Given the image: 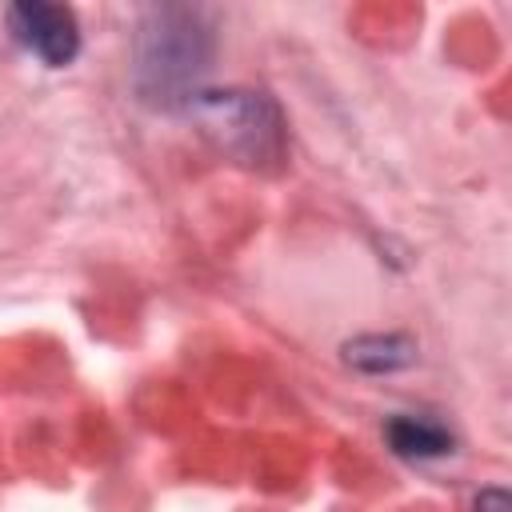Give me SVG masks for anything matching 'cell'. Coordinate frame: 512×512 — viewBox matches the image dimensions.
<instances>
[{"instance_id": "cell-1", "label": "cell", "mask_w": 512, "mask_h": 512, "mask_svg": "<svg viewBox=\"0 0 512 512\" xmlns=\"http://www.w3.org/2000/svg\"><path fill=\"white\" fill-rule=\"evenodd\" d=\"M216 60L212 16L196 4H152L132 36V92L156 112L188 108Z\"/></svg>"}, {"instance_id": "cell-2", "label": "cell", "mask_w": 512, "mask_h": 512, "mask_svg": "<svg viewBox=\"0 0 512 512\" xmlns=\"http://www.w3.org/2000/svg\"><path fill=\"white\" fill-rule=\"evenodd\" d=\"M188 112L200 136L240 168L272 172L288 156V128L280 104L268 92H252V88L200 92L188 104Z\"/></svg>"}, {"instance_id": "cell-3", "label": "cell", "mask_w": 512, "mask_h": 512, "mask_svg": "<svg viewBox=\"0 0 512 512\" xmlns=\"http://www.w3.org/2000/svg\"><path fill=\"white\" fill-rule=\"evenodd\" d=\"M4 20L12 40L48 68H68L80 56V24H76V12L64 4L20 0L4 12Z\"/></svg>"}, {"instance_id": "cell-4", "label": "cell", "mask_w": 512, "mask_h": 512, "mask_svg": "<svg viewBox=\"0 0 512 512\" xmlns=\"http://www.w3.org/2000/svg\"><path fill=\"white\" fill-rule=\"evenodd\" d=\"M344 360L368 376L404 372L416 364V340L408 332H364L344 344Z\"/></svg>"}, {"instance_id": "cell-5", "label": "cell", "mask_w": 512, "mask_h": 512, "mask_svg": "<svg viewBox=\"0 0 512 512\" xmlns=\"http://www.w3.org/2000/svg\"><path fill=\"white\" fill-rule=\"evenodd\" d=\"M384 440L400 460H436L448 456L456 448V436L432 420V416H416V412H400L384 424Z\"/></svg>"}, {"instance_id": "cell-6", "label": "cell", "mask_w": 512, "mask_h": 512, "mask_svg": "<svg viewBox=\"0 0 512 512\" xmlns=\"http://www.w3.org/2000/svg\"><path fill=\"white\" fill-rule=\"evenodd\" d=\"M508 508H512V500L504 488H484L476 496V512H508Z\"/></svg>"}]
</instances>
